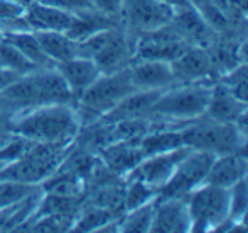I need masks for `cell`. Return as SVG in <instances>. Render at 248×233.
I'll return each mask as SVG.
<instances>
[{
  "label": "cell",
  "mask_w": 248,
  "mask_h": 233,
  "mask_svg": "<svg viewBox=\"0 0 248 233\" xmlns=\"http://www.w3.org/2000/svg\"><path fill=\"white\" fill-rule=\"evenodd\" d=\"M80 124L72 104H48L22 111L12 116L11 131L32 143L72 145Z\"/></svg>",
  "instance_id": "obj_1"
},
{
  "label": "cell",
  "mask_w": 248,
  "mask_h": 233,
  "mask_svg": "<svg viewBox=\"0 0 248 233\" xmlns=\"http://www.w3.org/2000/svg\"><path fill=\"white\" fill-rule=\"evenodd\" d=\"M213 80H201L190 83H173L162 92L153 104L148 116L162 119L182 130L190 121L204 114L209 104Z\"/></svg>",
  "instance_id": "obj_2"
},
{
  "label": "cell",
  "mask_w": 248,
  "mask_h": 233,
  "mask_svg": "<svg viewBox=\"0 0 248 233\" xmlns=\"http://www.w3.org/2000/svg\"><path fill=\"white\" fill-rule=\"evenodd\" d=\"M136 90L129 75V67L119 72L100 73L95 82L83 90L82 96L77 99L75 111L82 126L93 124L119 104L124 97Z\"/></svg>",
  "instance_id": "obj_3"
},
{
  "label": "cell",
  "mask_w": 248,
  "mask_h": 233,
  "mask_svg": "<svg viewBox=\"0 0 248 233\" xmlns=\"http://www.w3.org/2000/svg\"><path fill=\"white\" fill-rule=\"evenodd\" d=\"M182 140L184 145L192 150L223 155L245 151L247 134L234 123H217L197 117L182 128Z\"/></svg>",
  "instance_id": "obj_4"
},
{
  "label": "cell",
  "mask_w": 248,
  "mask_h": 233,
  "mask_svg": "<svg viewBox=\"0 0 248 233\" xmlns=\"http://www.w3.org/2000/svg\"><path fill=\"white\" fill-rule=\"evenodd\" d=\"M190 216V232L219 230L228 225L230 218V189L211 184H201L186 196Z\"/></svg>",
  "instance_id": "obj_5"
},
{
  "label": "cell",
  "mask_w": 248,
  "mask_h": 233,
  "mask_svg": "<svg viewBox=\"0 0 248 233\" xmlns=\"http://www.w3.org/2000/svg\"><path fill=\"white\" fill-rule=\"evenodd\" d=\"M216 155L201 150H190L173 170L172 177L160 189L158 199L186 198L190 191L204 184L209 167Z\"/></svg>",
  "instance_id": "obj_6"
},
{
  "label": "cell",
  "mask_w": 248,
  "mask_h": 233,
  "mask_svg": "<svg viewBox=\"0 0 248 233\" xmlns=\"http://www.w3.org/2000/svg\"><path fill=\"white\" fill-rule=\"evenodd\" d=\"M173 9L162 0H123L121 24L129 34L141 36L170 24Z\"/></svg>",
  "instance_id": "obj_7"
},
{
  "label": "cell",
  "mask_w": 248,
  "mask_h": 233,
  "mask_svg": "<svg viewBox=\"0 0 248 233\" xmlns=\"http://www.w3.org/2000/svg\"><path fill=\"white\" fill-rule=\"evenodd\" d=\"M190 150H192V148L184 145V147L175 148V150L145 157L124 179H140V181H143L145 184L158 189V194H160V189H162L163 185H165V182L172 177L173 170L177 168L179 162L182 160Z\"/></svg>",
  "instance_id": "obj_8"
},
{
  "label": "cell",
  "mask_w": 248,
  "mask_h": 233,
  "mask_svg": "<svg viewBox=\"0 0 248 233\" xmlns=\"http://www.w3.org/2000/svg\"><path fill=\"white\" fill-rule=\"evenodd\" d=\"M175 83H190L213 79V65L207 48L202 46H187L175 60L170 62Z\"/></svg>",
  "instance_id": "obj_9"
},
{
  "label": "cell",
  "mask_w": 248,
  "mask_h": 233,
  "mask_svg": "<svg viewBox=\"0 0 248 233\" xmlns=\"http://www.w3.org/2000/svg\"><path fill=\"white\" fill-rule=\"evenodd\" d=\"M131 82L140 90H163L175 83L169 62L133 60L129 65Z\"/></svg>",
  "instance_id": "obj_10"
},
{
  "label": "cell",
  "mask_w": 248,
  "mask_h": 233,
  "mask_svg": "<svg viewBox=\"0 0 248 233\" xmlns=\"http://www.w3.org/2000/svg\"><path fill=\"white\" fill-rule=\"evenodd\" d=\"M150 232L155 233H179L190 232V216L186 198L156 199L155 216Z\"/></svg>",
  "instance_id": "obj_11"
},
{
  "label": "cell",
  "mask_w": 248,
  "mask_h": 233,
  "mask_svg": "<svg viewBox=\"0 0 248 233\" xmlns=\"http://www.w3.org/2000/svg\"><path fill=\"white\" fill-rule=\"evenodd\" d=\"M245 114H247V102L238 99L223 83L214 82L209 104L201 117L217 121V123H236Z\"/></svg>",
  "instance_id": "obj_12"
},
{
  "label": "cell",
  "mask_w": 248,
  "mask_h": 233,
  "mask_svg": "<svg viewBox=\"0 0 248 233\" xmlns=\"http://www.w3.org/2000/svg\"><path fill=\"white\" fill-rule=\"evenodd\" d=\"M170 24L175 28L180 38L189 45L207 48L213 43V34H211L213 29L209 28V24L204 21L201 12L194 5L173 12V19Z\"/></svg>",
  "instance_id": "obj_13"
},
{
  "label": "cell",
  "mask_w": 248,
  "mask_h": 233,
  "mask_svg": "<svg viewBox=\"0 0 248 233\" xmlns=\"http://www.w3.org/2000/svg\"><path fill=\"white\" fill-rule=\"evenodd\" d=\"M247 175V157L245 151L216 155L206 175V184L230 189Z\"/></svg>",
  "instance_id": "obj_14"
},
{
  "label": "cell",
  "mask_w": 248,
  "mask_h": 233,
  "mask_svg": "<svg viewBox=\"0 0 248 233\" xmlns=\"http://www.w3.org/2000/svg\"><path fill=\"white\" fill-rule=\"evenodd\" d=\"M97 155L102 164L117 177H126L145 158L138 147V141H116L102 147Z\"/></svg>",
  "instance_id": "obj_15"
},
{
  "label": "cell",
  "mask_w": 248,
  "mask_h": 233,
  "mask_svg": "<svg viewBox=\"0 0 248 233\" xmlns=\"http://www.w3.org/2000/svg\"><path fill=\"white\" fill-rule=\"evenodd\" d=\"M163 90H133L119 104H116L109 113L104 114L97 123H114V121L121 119H133V117L148 116L153 104L162 96Z\"/></svg>",
  "instance_id": "obj_16"
},
{
  "label": "cell",
  "mask_w": 248,
  "mask_h": 233,
  "mask_svg": "<svg viewBox=\"0 0 248 233\" xmlns=\"http://www.w3.org/2000/svg\"><path fill=\"white\" fill-rule=\"evenodd\" d=\"M31 75L36 82V87H38L41 106H48V104H72V106H75V97H73L70 87L66 85L62 73L56 70V67L36 68L31 72Z\"/></svg>",
  "instance_id": "obj_17"
},
{
  "label": "cell",
  "mask_w": 248,
  "mask_h": 233,
  "mask_svg": "<svg viewBox=\"0 0 248 233\" xmlns=\"http://www.w3.org/2000/svg\"><path fill=\"white\" fill-rule=\"evenodd\" d=\"M56 70L62 73L66 85L70 87L73 97H75V102L83 94V90L92 85L97 77L100 75V70L95 65V62L92 58H85V56H75L72 60L58 63Z\"/></svg>",
  "instance_id": "obj_18"
},
{
  "label": "cell",
  "mask_w": 248,
  "mask_h": 233,
  "mask_svg": "<svg viewBox=\"0 0 248 233\" xmlns=\"http://www.w3.org/2000/svg\"><path fill=\"white\" fill-rule=\"evenodd\" d=\"M114 26H121L119 19L110 17V16L99 12L97 9L89 7V9H82V11H78V12H73L72 24L68 26L65 34L68 36L72 41L78 43V41L87 39L89 36L95 34V33L114 28Z\"/></svg>",
  "instance_id": "obj_19"
},
{
  "label": "cell",
  "mask_w": 248,
  "mask_h": 233,
  "mask_svg": "<svg viewBox=\"0 0 248 233\" xmlns=\"http://www.w3.org/2000/svg\"><path fill=\"white\" fill-rule=\"evenodd\" d=\"M24 17L28 21L29 28L32 31H62L65 33L68 26L72 24L73 12L62 11L58 7L41 4L34 0L24 12Z\"/></svg>",
  "instance_id": "obj_20"
},
{
  "label": "cell",
  "mask_w": 248,
  "mask_h": 233,
  "mask_svg": "<svg viewBox=\"0 0 248 233\" xmlns=\"http://www.w3.org/2000/svg\"><path fill=\"white\" fill-rule=\"evenodd\" d=\"M45 55L55 65L77 56V43L62 31H34Z\"/></svg>",
  "instance_id": "obj_21"
},
{
  "label": "cell",
  "mask_w": 248,
  "mask_h": 233,
  "mask_svg": "<svg viewBox=\"0 0 248 233\" xmlns=\"http://www.w3.org/2000/svg\"><path fill=\"white\" fill-rule=\"evenodd\" d=\"M2 38L14 45L36 68H49V67H56L48 56L45 55L41 45H39L38 38H36L34 31H21V33H7Z\"/></svg>",
  "instance_id": "obj_22"
},
{
  "label": "cell",
  "mask_w": 248,
  "mask_h": 233,
  "mask_svg": "<svg viewBox=\"0 0 248 233\" xmlns=\"http://www.w3.org/2000/svg\"><path fill=\"white\" fill-rule=\"evenodd\" d=\"M121 218L119 215L109 211V209L99 208L93 204H83V208L77 213L75 223H73V232H93V230H102L110 221Z\"/></svg>",
  "instance_id": "obj_23"
},
{
  "label": "cell",
  "mask_w": 248,
  "mask_h": 233,
  "mask_svg": "<svg viewBox=\"0 0 248 233\" xmlns=\"http://www.w3.org/2000/svg\"><path fill=\"white\" fill-rule=\"evenodd\" d=\"M158 199V198H156ZM156 199L140 206L136 209L124 213L119 218V226L117 232H129V233H140V232H150L152 228L153 216H155Z\"/></svg>",
  "instance_id": "obj_24"
},
{
  "label": "cell",
  "mask_w": 248,
  "mask_h": 233,
  "mask_svg": "<svg viewBox=\"0 0 248 233\" xmlns=\"http://www.w3.org/2000/svg\"><path fill=\"white\" fill-rule=\"evenodd\" d=\"M124 182L126 184H124L123 215L158 198V189L145 184L140 179H124Z\"/></svg>",
  "instance_id": "obj_25"
},
{
  "label": "cell",
  "mask_w": 248,
  "mask_h": 233,
  "mask_svg": "<svg viewBox=\"0 0 248 233\" xmlns=\"http://www.w3.org/2000/svg\"><path fill=\"white\" fill-rule=\"evenodd\" d=\"M77 213H49L29 221L31 232H66L73 228Z\"/></svg>",
  "instance_id": "obj_26"
},
{
  "label": "cell",
  "mask_w": 248,
  "mask_h": 233,
  "mask_svg": "<svg viewBox=\"0 0 248 233\" xmlns=\"http://www.w3.org/2000/svg\"><path fill=\"white\" fill-rule=\"evenodd\" d=\"M0 63H2V67L14 70L21 75H26V73L36 70V67L14 45L5 41L4 38L0 39Z\"/></svg>",
  "instance_id": "obj_27"
},
{
  "label": "cell",
  "mask_w": 248,
  "mask_h": 233,
  "mask_svg": "<svg viewBox=\"0 0 248 233\" xmlns=\"http://www.w3.org/2000/svg\"><path fill=\"white\" fill-rule=\"evenodd\" d=\"M39 189V184H24L16 181H0V208L22 201Z\"/></svg>",
  "instance_id": "obj_28"
},
{
  "label": "cell",
  "mask_w": 248,
  "mask_h": 233,
  "mask_svg": "<svg viewBox=\"0 0 248 233\" xmlns=\"http://www.w3.org/2000/svg\"><path fill=\"white\" fill-rule=\"evenodd\" d=\"M248 206V192H247V179H241L240 182L230 187V221L233 225H243L245 213Z\"/></svg>",
  "instance_id": "obj_29"
},
{
  "label": "cell",
  "mask_w": 248,
  "mask_h": 233,
  "mask_svg": "<svg viewBox=\"0 0 248 233\" xmlns=\"http://www.w3.org/2000/svg\"><path fill=\"white\" fill-rule=\"evenodd\" d=\"M41 4L51 5V7H58L62 11L68 12H78L82 9L92 7V2L90 0H38Z\"/></svg>",
  "instance_id": "obj_30"
},
{
  "label": "cell",
  "mask_w": 248,
  "mask_h": 233,
  "mask_svg": "<svg viewBox=\"0 0 248 233\" xmlns=\"http://www.w3.org/2000/svg\"><path fill=\"white\" fill-rule=\"evenodd\" d=\"M92 7L97 9L102 14L110 17H116L121 21V9H123V0H92Z\"/></svg>",
  "instance_id": "obj_31"
},
{
  "label": "cell",
  "mask_w": 248,
  "mask_h": 233,
  "mask_svg": "<svg viewBox=\"0 0 248 233\" xmlns=\"http://www.w3.org/2000/svg\"><path fill=\"white\" fill-rule=\"evenodd\" d=\"M19 77H21V73L14 72L11 68H5V67H0V90H4L7 85H11Z\"/></svg>",
  "instance_id": "obj_32"
},
{
  "label": "cell",
  "mask_w": 248,
  "mask_h": 233,
  "mask_svg": "<svg viewBox=\"0 0 248 233\" xmlns=\"http://www.w3.org/2000/svg\"><path fill=\"white\" fill-rule=\"evenodd\" d=\"M163 4L170 5V7L173 9V11H179V9H184V7H189L190 4V0H162Z\"/></svg>",
  "instance_id": "obj_33"
},
{
  "label": "cell",
  "mask_w": 248,
  "mask_h": 233,
  "mask_svg": "<svg viewBox=\"0 0 248 233\" xmlns=\"http://www.w3.org/2000/svg\"><path fill=\"white\" fill-rule=\"evenodd\" d=\"M12 2H16L17 5H21V7H24V9H28L29 5L34 2V0H12Z\"/></svg>",
  "instance_id": "obj_34"
},
{
  "label": "cell",
  "mask_w": 248,
  "mask_h": 233,
  "mask_svg": "<svg viewBox=\"0 0 248 233\" xmlns=\"http://www.w3.org/2000/svg\"><path fill=\"white\" fill-rule=\"evenodd\" d=\"M0 39H2V33H0Z\"/></svg>",
  "instance_id": "obj_35"
},
{
  "label": "cell",
  "mask_w": 248,
  "mask_h": 233,
  "mask_svg": "<svg viewBox=\"0 0 248 233\" xmlns=\"http://www.w3.org/2000/svg\"><path fill=\"white\" fill-rule=\"evenodd\" d=\"M0 67H2V63H0Z\"/></svg>",
  "instance_id": "obj_36"
}]
</instances>
